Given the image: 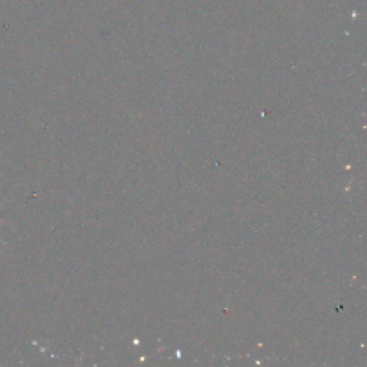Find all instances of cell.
I'll return each instance as SVG.
<instances>
[{
	"instance_id": "6da1fadb",
	"label": "cell",
	"mask_w": 367,
	"mask_h": 367,
	"mask_svg": "<svg viewBox=\"0 0 367 367\" xmlns=\"http://www.w3.org/2000/svg\"><path fill=\"white\" fill-rule=\"evenodd\" d=\"M2 223H3V221H2V220H0V224H2ZM0 241H2V239H0ZM2 243L5 244V241H2Z\"/></svg>"
}]
</instances>
